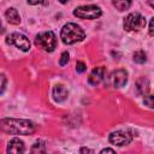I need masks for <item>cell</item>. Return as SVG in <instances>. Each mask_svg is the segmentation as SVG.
I'll list each match as a JSON object with an SVG mask.
<instances>
[{"mask_svg":"<svg viewBox=\"0 0 154 154\" xmlns=\"http://www.w3.org/2000/svg\"><path fill=\"white\" fill-rule=\"evenodd\" d=\"M35 129V124L26 119L5 118L1 120V130L10 135H30Z\"/></svg>","mask_w":154,"mask_h":154,"instance_id":"cell-1","label":"cell"},{"mask_svg":"<svg viewBox=\"0 0 154 154\" xmlns=\"http://www.w3.org/2000/svg\"><path fill=\"white\" fill-rule=\"evenodd\" d=\"M60 37L65 45H73L76 42L82 41L85 37V32L79 25L75 23H67L63 26Z\"/></svg>","mask_w":154,"mask_h":154,"instance_id":"cell-2","label":"cell"},{"mask_svg":"<svg viewBox=\"0 0 154 154\" xmlns=\"http://www.w3.org/2000/svg\"><path fill=\"white\" fill-rule=\"evenodd\" d=\"M35 45L46 52H53L57 46V37L53 31H45L36 35Z\"/></svg>","mask_w":154,"mask_h":154,"instance_id":"cell-3","label":"cell"},{"mask_svg":"<svg viewBox=\"0 0 154 154\" xmlns=\"http://www.w3.org/2000/svg\"><path fill=\"white\" fill-rule=\"evenodd\" d=\"M73 14L81 19H96L102 14V11L96 5H84L75 8Z\"/></svg>","mask_w":154,"mask_h":154,"instance_id":"cell-4","label":"cell"},{"mask_svg":"<svg viewBox=\"0 0 154 154\" xmlns=\"http://www.w3.org/2000/svg\"><path fill=\"white\" fill-rule=\"evenodd\" d=\"M144 25H146L144 17L137 12L128 14L124 19V29L126 31H138L143 29Z\"/></svg>","mask_w":154,"mask_h":154,"instance_id":"cell-5","label":"cell"},{"mask_svg":"<svg viewBox=\"0 0 154 154\" xmlns=\"http://www.w3.org/2000/svg\"><path fill=\"white\" fill-rule=\"evenodd\" d=\"M134 138L131 130H117L109 135V142L114 146L123 147L129 144Z\"/></svg>","mask_w":154,"mask_h":154,"instance_id":"cell-6","label":"cell"},{"mask_svg":"<svg viewBox=\"0 0 154 154\" xmlns=\"http://www.w3.org/2000/svg\"><path fill=\"white\" fill-rule=\"evenodd\" d=\"M6 42L8 45L16 46L17 48H19L23 52H26V51L30 49V41H29V38L25 35L19 34V32H12V34H10L7 36V38H6Z\"/></svg>","mask_w":154,"mask_h":154,"instance_id":"cell-7","label":"cell"},{"mask_svg":"<svg viewBox=\"0 0 154 154\" xmlns=\"http://www.w3.org/2000/svg\"><path fill=\"white\" fill-rule=\"evenodd\" d=\"M126 82H128V72L123 69L113 71L108 77V84L112 85L113 88H120L125 85Z\"/></svg>","mask_w":154,"mask_h":154,"instance_id":"cell-8","label":"cell"},{"mask_svg":"<svg viewBox=\"0 0 154 154\" xmlns=\"http://www.w3.org/2000/svg\"><path fill=\"white\" fill-rule=\"evenodd\" d=\"M105 75H106V69L105 67H102V66L94 67L93 71L90 72L89 77H88V82L91 85H97V84H100L103 81Z\"/></svg>","mask_w":154,"mask_h":154,"instance_id":"cell-9","label":"cell"},{"mask_svg":"<svg viewBox=\"0 0 154 154\" xmlns=\"http://www.w3.org/2000/svg\"><path fill=\"white\" fill-rule=\"evenodd\" d=\"M67 97V90L64 85L61 84H57L54 88H53V99L57 101V102H63L65 101Z\"/></svg>","mask_w":154,"mask_h":154,"instance_id":"cell-10","label":"cell"},{"mask_svg":"<svg viewBox=\"0 0 154 154\" xmlns=\"http://www.w3.org/2000/svg\"><path fill=\"white\" fill-rule=\"evenodd\" d=\"M24 150H25L24 143L19 138H12L8 142V146H7V152L8 153H23Z\"/></svg>","mask_w":154,"mask_h":154,"instance_id":"cell-11","label":"cell"},{"mask_svg":"<svg viewBox=\"0 0 154 154\" xmlns=\"http://www.w3.org/2000/svg\"><path fill=\"white\" fill-rule=\"evenodd\" d=\"M136 88H137V91L141 95H147L148 91H149V89H150L149 79L147 77H140L136 81Z\"/></svg>","mask_w":154,"mask_h":154,"instance_id":"cell-12","label":"cell"},{"mask_svg":"<svg viewBox=\"0 0 154 154\" xmlns=\"http://www.w3.org/2000/svg\"><path fill=\"white\" fill-rule=\"evenodd\" d=\"M5 17H6V20H7L10 24H14V25H17V24L20 23V16H19L18 11H17L16 8H13V7L6 10V12H5Z\"/></svg>","mask_w":154,"mask_h":154,"instance_id":"cell-13","label":"cell"},{"mask_svg":"<svg viewBox=\"0 0 154 154\" xmlns=\"http://www.w3.org/2000/svg\"><path fill=\"white\" fill-rule=\"evenodd\" d=\"M113 5L117 10L124 11L131 6V0H113Z\"/></svg>","mask_w":154,"mask_h":154,"instance_id":"cell-14","label":"cell"},{"mask_svg":"<svg viewBox=\"0 0 154 154\" xmlns=\"http://www.w3.org/2000/svg\"><path fill=\"white\" fill-rule=\"evenodd\" d=\"M30 152H31V153H45V152H46L45 142H42V141H37V142H35L34 146L31 147Z\"/></svg>","mask_w":154,"mask_h":154,"instance_id":"cell-15","label":"cell"},{"mask_svg":"<svg viewBox=\"0 0 154 154\" xmlns=\"http://www.w3.org/2000/svg\"><path fill=\"white\" fill-rule=\"evenodd\" d=\"M147 60V54L143 51H137L134 53V61L137 64H143Z\"/></svg>","mask_w":154,"mask_h":154,"instance_id":"cell-16","label":"cell"},{"mask_svg":"<svg viewBox=\"0 0 154 154\" xmlns=\"http://www.w3.org/2000/svg\"><path fill=\"white\" fill-rule=\"evenodd\" d=\"M144 105L150 108H154V95H147L144 97Z\"/></svg>","mask_w":154,"mask_h":154,"instance_id":"cell-17","label":"cell"},{"mask_svg":"<svg viewBox=\"0 0 154 154\" xmlns=\"http://www.w3.org/2000/svg\"><path fill=\"white\" fill-rule=\"evenodd\" d=\"M69 53L67 52H64L63 54H61V57H60V60H59V64L61 65V66H64V65H66L67 64V61H69Z\"/></svg>","mask_w":154,"mask_h":154,"instance_id":"cell-18","label":"cell"},{"mask_svg":"<svg viewBox=\"0 0 154 154\" xmlns=\"http://www.w3.org/2000/svg\"><path fill=\"white\" fill-rule=\"evenodd\" d=\"M85 69H87V66H85V64L83 61H77L76 63V70H77V72H84Z\"/></svg>","mask_w":154,"mask_h":154,"instance_id":"cell-19","label":"cell"},{"mask_svg":"<svg viewBox=\"0 0 154 154\" xmlns=\"http://www.w3.org/2000/svg\"><path fill=\"white\" fill-rule=\"evenodd\" d=\"M149 34L154 36V18H152L149 23Z\"/></svg>","mask_w":154,"mask_h":154,"instance_id":"cell-20","label":"cell"},{"mask_svg":"<svg viewBox=\"0 0 154 154\" xmlns=\"http://www.w3.org/2000/svg\"><path fill=\"white\" fill-rule=\"evenodd\" d=\"M30 5H37V4H45L46 0H28Z\"/></svg>","mask_w":154,"mask_h":154,"instance_id":"cell-21","label":"cell"},{"mask_svg":"<svg viewBox=\"0 0 154 154\" xmlns=\"http://www.w3.org/2000/svg\"><path fill=\"white\" fill-rule=\"evenodd\" d=\"M1 81H2V83H1V93H2L5 89V76L4 75H1Z\"/></svg>","mask_w":154,"mask_h":154,"instance_id":"cell-22","label":"cell"},{"mask_svg":"<svg viewBox=\"0 0 154 154\" xmlns=\"http://www.w3.org/2000/svg\"><path fill=\"white\" fill-rule=\"evenodd\" d=\"M101 153H114V149H111V148H105L101 150Z\"/></svg>","mask_w":154,"mask_h":154,"instance_id":"cell-23","label":"cell"},{"mask_svg":"<svg viewBox=\"0 0 154 154\" xmlns=\"http://www.w3.org/2000/svg\"><path fill=\"white\" fill-rule=\"evenodd\" d=\"M81 153H93V150H90L88 148H82L81 149Z\"/></svg>","mask_w":154,"mask_h":154,"instance_id":"cell-24","label":"cell"},{"mask_svg":"<svg viewBox=\"0 0 154 154\" xmlns=\"http://www.w3.org/2000/svg\"><path fill=\"white\" fill-rule=\"evenodd\" d=\"M148 4L154 8V0H148Z\"/></svg>","mask_w":154,"mask_h":154,"instance_id":"cell-25","label":"cell"},{"mask_svg":"<svg viewBox=\"0 0 154 154\" xmlns=\"http://www.w3.org/2000/svg\"><path fill=\"white\" fill-rule=\"evenodd\" d=\"M59 1H60V2H61V4H65V2H66V1H67V0H59Z\"/></svg>","mask_w":154,"mask_h":154,"instance_id":"cell-26","label":"cell"}]
</instances>
